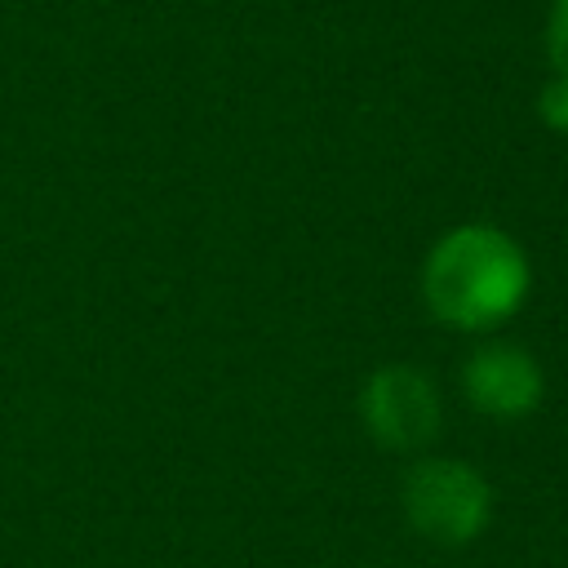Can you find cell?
Returning <instances> with one entry per match:
<instances>
[{"label": "cell", "mask_w": 568, "mask_h": 568, "mask_svg": "<svg viewBox=\"0 0 568 568\" xmlns=\"http://www.w3.org/2000/svg\"><path fill=\"white\" fill-rule=\"evenodd\" d=\"M528 266L519 248L493 226H462L435 244L426 262V297L435 315L462 328L497 324L519 306Z\"/></svg>", "instance_id": "cell-1"}, {"label": "cell", "mask_w": 568, "mask_h": 568, "mask_svg": "<svg viewBox=\"0 0 568 568\" xmlns=\"http://www.w3.org/2000/svg\"><path fill=\"white\" fill-rule=\"evenodd\" d=\"M541 115H546V124L568 129V75H559L555 84H546V93H541Z\"/></svg>", "instance_id": "cell-5"}, {"label": "cell", "mask_w": 568, "mask_h": 568, "mask_svg": "<svg viewBox=\"0 0 568 568\" xmlns=\"http://www.w3.org/2000/svg\"><path fill=\"white\" fill-rule=\"evenodd\" d=\"M466 390L488 413H524L537 399V364L515 346H488L470 359Z\"/></svg>", "instance_id": "cell-4"}, {"label": "cell", "mask_w": 568, "mask_h": 568, "mask_svg": "<svg viewBox=\"0 0 568 568\" xmlns=\"http://www.w3.org/2000/svg\"><path fill=\"white\" fill-rule=\"evenodd\" d=\"M550 53H555L559 75H568V0H559L550 18Z\"/></svg>", "instance_id": "cell-6"}, {"label": "cell", "mask_w": 568, "mask_h": 568, "mask_svg": "<svg viewBox=\"0 0 568 568\" xmlns=\"http://www.w3.org/2000/svg\"><path fill=\"white\" fill-rule=\"evenodd\" d=\"M364 413L373 435H382L395 448L422 444L435 430V395L417 373H404V368H390L368 382Z\"/></svg>", "instance_id": "cell-3"}, {"label": "cell", "mask_w": 568, "mask_h": 568, "mask_svg": "<svg viewBox=\"0 0 568 568\" xmlns=\"http://www.w3.org/2000/svg\"><path fill=\"white\" fill-rule=\"evenodd\" d=\"M408 515L426 537L466 541L488 510V488L457 462H426L408 475Z\"/></svg>", "instance_id": "cell-2"}]
</instances>
